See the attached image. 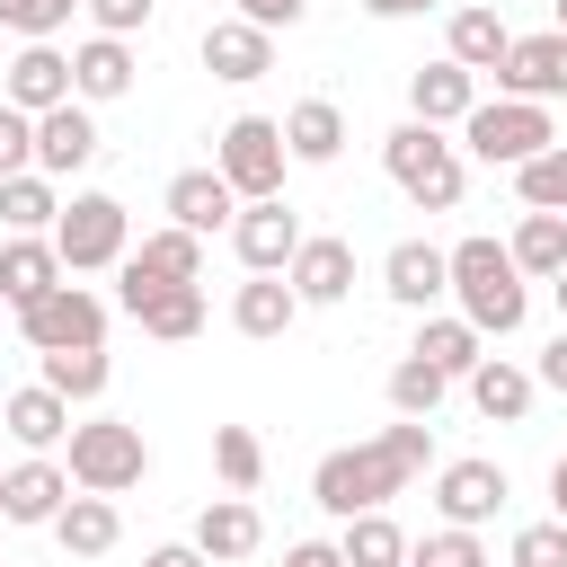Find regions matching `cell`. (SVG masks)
I'll return each mask as SVG.
<instances>
[{"label": "cell", "mask_w": 567, "mask_h": 567, "mask_svg": "<svg viewBox=\"0 0 567 567\" xmlns=\"http://www.w3.org/2000/svg\"><path fill=\"white\" fill-rule=\"evenodd\" d=\"M434 461V425L425 416H399V425H381L372 443H346V452H328L319 470H310V496H319V514H372V505H390V496H408V478Z\"/></svg>", "instance_id": "obj_1"}, {"label": "cell", "mask_w": 567, "mask_h": 567, "mask_svg": "<svg viewBox=\"0 0 567 567\" xmlns=\"http://www.w3.org/2000/svg\"><path fill=\"white\" fill-rule=\"evenodd\" d=\"M452 301H461V319L478 328V337H514L523 319H532V275L514 266V248L505 239H461L452 248Z\"/></svg>", "instance_id": "obj_2"}, {"label": "cell", "mask_w": 567, "mask_h": 567, "mask_svg": "<svg viewBox=\"0 0 567 567\" xmlns=\"http://www.w3.org/2000/svg\"><path fill=\"white\" fill-rule=\"evenodd\" d=\"M381 168H390V186H399L416 213H452V204H461V186H470L461 142H443V124H416V115L381 142Z\"/></svg>", "instance_id": "obj_3"}, {"label": "cell", "mask_w": 567, "mask_h": 567, "mask_svg": "<svg viewBox=\"0 0 567 567\" xmlns=\"http://www.w3.org/2000/svg\"><path fill=\"white\" fill-rule=\"evenodd\" d=\"M558 142V124H549V106L540 97H478L470 106V124H461V151L470 159H487V168H523V159H540Z\"/></svg>", "instance_id": "obj_4"}, {"label": "cell", "mask_w": 567, "mask_h": 567, "mask_svg": "<svg viewBox=\"0 0 567 567\" xmlns=\"http://www.w3.org/2000/svg\"><path fill=\"white\" fill-rule=\"evenodd\" d=\"M71 487H89V496H124V487H142L151 478V443H142V425H124V416H89V425H71Z\"/></svg>", "instance_id": "obj_5"}, {"label": "cell", "mask_w": 567, "mask_h": 567, "mask_svg": "<svg viewBox=\"0 0 567 567\" xmlns=\"http://www.w3.org/2000/svg\"><path fill=\"white\" fill-rule=\"evenodd\" d=\"M213 168L239 186V204H257V195H284L292 142H284V124H275V115H230V124H221V142H213Z\"/></svg>", "instance_id": "obj_6"}, {"label": "cell", "mask_w": 567, "mask_h": 567, "mask_svg": "<svg viewBox=\"0 0 567 567\" xmlns=\"http://www.w3.org/2000/svg\"><path fill=\"white\" fill-rule=\"evenodd\" d=\"M159 284H204V230L168 221V230H142V248H124V266H115V301L142 310Z\"/></svg>", "instance_id": "obj_7"}, {"label": "cell", "mask_w": 567, "mask_h": 567, "mask_svg": "<svg viewBox=\"0 0 567 567\" xmlns=\"http://www.w3.org/2000/svg\"><path fill=\"white\" fill-rule=\"evenodd\" d=\"M53 248H62V266H71V275L124 266V248H133V230H124V204H115V195H62Z\"/></svg>", "instance_id": "obj_8"}, {"label": "cell", "mask_w": 567, "mask_h": 567, "mask_svg": "<svg viewBox=\"0 0 567 567\" xmlns=\"http://www.w3.org/2000/svg\"><path fill=\"white\" fill-rule=\"evenodd\" d=\"M18 337H27L35 354H53V346H106V301H97L89 284H53L44 301L18 310Z\"/></svg>", "instance_id": "obj_9"}, {"label": "cell", "mask_w": 567, "mask_h": 567, "mask_svg": "<svg viewBox=\"0 0 567 567\" xmlns=\"http://www.w3.org/2000/svg\"><path fill=\"white\" fill-rule=\"evenodd\" d=\"M301 239H310V230H301V213H292L284 195H257V204H239V221H230V248H239L248 275H284Z\"/></svg>", "instance_id": "obj_10"}, {"label": "cell", "mask_w": 567, "mask_h": 567, "mask_svg": "<svg viewBox=\"0 0 567 567\" xmlns=\"http://www.w3.org/2000/svg\"><path fill=\"white\" fill-rule=\"evenodd\" d=\"M505 496H514V487H505V470H496V461H443V470H434V514H443V523H461V532L496 523V514H505Z\"/></svg>", "instance_id": "obj_11"}, {"label": "cell", "mask_w": 567, "mask_h": 567, "mask_svg": "<svg viewBox=\"0 0 567 567\" xmlns=\"http://www.w3.org/2000/svg\"><path fill=\"white\" fill-rule=\"evenodd\" d=\"M53 284H71V266H62L53 230H9V239H0V301H9V310H27V301H44Z\"/></svg>", "instance_id": "obj_12"}, {"label": "cell", "mask_w": 567, "mask_h": 567, "mask_svg": "<svg viewBox=\"0 0 567 567\" xmlns=\"http://www.w3.org/2000/svg\"><path fill=\"white\" fill-rule=\"evenodd\" d=\"M496 89H505V97H540V106H558V97H567V35H558V27L514 35V53L496 62Z\"/></svg>", "instance_id": "obj_13"}, {"label": "cell", "mask_w": 567, "mask_h": 567, "mask_svg": "<svg viewBox=\"0 0 567 567\" xmlns=\"http://www.w3.org/2000/svg\"><path fill=\"white\" fill-rule=\"evenodd\" d=\"M292 292H301V310H328V301H346L354 292V239H337V230H310L301 248H292Z\"/></svg>", "instance_id": "obj_14"}, {"label": "cell", "mask_w": 567, "mask_h": 567, "mask_svg": "<svg viewBox=\"0 0 567 567\" xmlns=\"http://www.w3.org/2000/svg\"><path fill=\"white\" fill-rule=\"evenodd\" d=\"M381 292H390L399 310H434V301L452 292V248H434V239H399V248L381 257Z\"/></svg>", "instance_id": "obj_15"}, {"label": "cell", "mask_w": 567, "mask_h": 567, "mask_svg": "<svg viewBox=\"0 0 567 567\" xmlns=\"http://www.w3.org/2000/svg\"><path fill=\"white\" fill-rule=\"evenodd\" d=\"M62 505H71V470L44 461V452H27V461L0 478V523H44V532H53Z\"/></svg>", "instance_id": "obj_16"}, {"label": "cell", "mask_w": 567, "mask_h": 567, "mask_svg": "<svg viewBox=\"0 0 567 567\" xmlns=\"http://www.w3.org/2000/svg\"><path fill=\"white\" fill-rule=\"evenodd\" d=\"M204 71L230 80V89H248V80L275 71V35L248 27V18H213V27H204Z\"/></svg>", "instance_id": "obj_17"}, {"label": "cell", "mask_w": 567, "mask_h": 567, "mask_svg": "<svg viewBox=\"0 0 567 567\" xmlns=\"http://www.w3.org/2000/svg\"><path fill=\"white\" fill-rule=\"evenodd\" d=\"M470 106H478V71L470 62H425V71H408V115L416 124H470Z\"/></svg>", "instance_id": "obj_18"}, {"label": "cell", "mask_w": 567, "mask_h": 567, "mask_svg": "<svg viewBox=\"0 0 567 567\" xmlns=\"http://www.w3.org/2000/svg\"><path fill=\"white\" fill-rule=\"evenodd\" d=\"M89 159H97V124H89V106H80V97L44 106V115H35V168H44V177H80Z\"/></svg>", "instance_id": "obj_19"}, {"label": "cell", "mask_w": 567, "mask_h": 567, "mask_svg": "<svg viewBox=\"0 0 567 567\" xmlns=\"http://www.w3.org/2000/svg\"><path fill=\"white\" fill-rule=\"evenodd\" d=\"M133 35H89V44H71V97L80 106H106V97H124L133 89Z\"/></svg>", "instance_id": "obj_20"}, {"label": "cell", "mask_w": 567, "mask_h": 567, "mask_svg": "<svg viewBox=\"0 0 567 567\" xmlns=\"http://www.w3.org/2000/svg\"><path fill=\"white\" fill-rule=\"evenodd\" d=\"M0 97H9V106H27V115L62 106V97H71V53H53V35H35V44L0 71Z\"/></svg>", "instance_id": "obj_21"}, {"label": "cell", "mask_w": 567, "mask_h": 567, "mask_svg": "<svg viewBox=\"0 0 567 567\" xmlns=\"http://www.w3.org/2000/svg\"><path fill=\"white\" fill-rule=\"evenodd\" d=\"M168 221H186V230H230V221H239V186H230L221 168H177V177H168Z\"/></svg>", "instance_id": "obj_22"}, {"label": "cell", "mask_w": 567, "mask_h": 567, "mask_svg": "<svg viewBox=\"0 0 567 567\" xmlns=\"http://www.w3.org/2000/svg\"><path fill=\"white\" fill-rule=\"evenodd\" d=\"M0 425H9L27 452H53V443H71V399H62L53 381H27V390L0 399Z\"/></svg>", "instance_id": "obj_23"}, {"label": "cell", "mask_w": 567, "mask_h": 567, "mask_svg": "<svg viewBox=\"0 0 567 567\" xmlns=\"http://www.w3.org/2000/svg\"><path fill=\"white\" fill-rule=\"evenodd\" d=\"M257 540H266V514H257L248 496H213V505L195 514V549L221 558V567H230V558H257Z\"/></svg>", "instance_id": "obj_24"}, {"label": "cell", "mask_w": 567, "mask_h": 567, "mask_svg": "<svg viewBox=\"0 0 567 567\" xmlns=\"http://www.w3.org/2000/svg\"><path fill=\"white\" fill-rule=\"evenodd\" d=\"M292 319H301L292 275H248V284H239V301H230V328H239V337H257V346H266V337H284Z\"/></svg>", "instance_id": "obj_25"}, {"label": "cell", "mask_w": 567, "mask_h": 567, "mask_svg": "<svg viewBox=\"0 0 567 567\" xmlns=\"http://www.w3.org/2000/svg\"><path fill=\"white\" fill-rule=\"evenodd\" d=\"M443 53H452V62H470L478 80H496V62L514 53V27H505L496 9H452V27H443Z\"/></svg>", "instance_id": "obj_26"}, {"label": "cell", "mask_w": 567, "mask_h": 567, "mask_svg": "<svg viewBox=\"0 0 567 567\" xmlns=\"http://www.w3.org/2000/svg\"><path fill=\"white\" fill-rule=\"evenodd\" d=\"M532 390H540V372H523V363H505V354H487V363L470 372V399H478L487 425H523V416H532Z\"/></svg>", "instance_id": "obj_27"}, {"label": "cell", "mask_w": 567, "mask_h": 567, "mask_svg": "<svg viewBox=\"0 0 567 567\" xmlns=\"http://www.w3.org/2000/svg\"><path fill=\"white\" fill-rule=\"evenodd\" d=\"M53 540H62L71 558H106V549L124 540V514H115V496H89V487H80V496L53 514Z\"/></svg>", "instance_id": "obj_28"}, {"label": "cell", "mask_w": 567, "mask_h": 567, "mask_svg": "<svg viewBox=\"0 0 567 567\" xmlns=\"http://www.w3.org/2000/svg\"><path fill=\"white\" fill-rule=\"evenodd\" d=\"M284 142H292L301 168H328V159L346 151V106H337V97H301V106L284 115Z\"/></svg>", "instance_id": "obj_29"}, {"label": "cell", "mask_w": 567, "mask_h": 567, "mask_svg": "<svg viewBox=\"0 0 567 567\" xmlns=\"http://www.w3.org/2000/svg\"><path fill=\"white\" fill-rule=\"evenodd\" d=\"M142 337H159V346H186L195 328H204V284H159L142 310H124Z\"/></svg>", "instance_id": "obj_30"}, {"label": "cell", "mask_w": 567, "mask_h": 567, "mask_svg": "<svg viewBox=\"0 0 567 567\" xmlns=\"http://www.w3.org/2000/svg\"><path fill=\"white\" fill-rule=\"evenodd\" d=\"M0 221H9V230H53V221H62V177H44V168L0 177Z\"/></svg>", "instance_id": "obj_31"}, {"label": "cell", "mask_w": 567, "mask_h": 567, "mask_svg": "<svg viewBox=\"0 0 567 567\" xmlns=\"http://www.w3.org/2000/svg\"><path fill=\"white\" fill-rule=\"evenodd\" d=\"M408 354H425V363H434V372H452V381H470V372H478V363H487V337H478V328H470V319H425V328H416V346H408Z\"/></svg>", "instance_id": "obj_32"}, {"label": "cell", "mask_w": 567, "mask_h": 567, "mask_svg": "<svg viewBox=\"0 0 567 567\" xmlns=\"http://www.w3.org/2000/svg\"><path fill=\"white\" fill-rule=\"evenodd\" d=\"M505 248H514V266H523L532 284H549V275L567 266V213H532V204H523V221H514Z\"/></svg>", "instance_id": "obj_33"}, {"label": "cell", "mask_w": 567, "mask_h": 567, "mask_svg": "<svg viewBox=\"0 0 567 567\" xmlns=\"http://www.w3.org/2000/svg\"><path fill=\"white\" fill-rule=\"evenodd\" d=\"M35 363H44L35 381H53L62 399H106V381H115L106 346H53V354H35Z\"/></svg>", "instance_id": "obj_34"}, {"label": "cell", "mask_w": 567, "mask_h": 567, "mask_svg": "<svg viewBox=\"0 0 567 567\" xmlns=\"http://www.w3.org/2000/svg\"><path fill=\"white\" fill-rule=\"evenodd\" d=\"M346 567H408V532L390 523V505H372V514H346Z\"/></svg>", "instance_id": "obj_35"}, {"label": "cell", "mask_w": 567, "mask_h": 567, "mask_svg": "<svg viewBox=\"0 0 567 567\" xmlns=\"http://www.w3.org/2000/svg\"><path fill=\"white\" fill-rule=\"evenodd\" d=\"M443 390H452V372H434L425 354H399V363H390V408H399V416H434Z\"/></svg>", "instance_id": "obj_36"}, {"label": "cell", "mask_w": 567, "mask_h": 567, "mask_svg": "<svg viewBox=\"0 0 567 567\" xmlns=\"http://www.w3.org/2000/svg\"><path fill=\"white\" fill-rule=\"evenodd\" d=\"M213 470H221L230 496H248V487L266 478V443H257L248 425H213Z\"/></svg>", "instance_id": "obj_37"}, {"label": "cell", "mask_w": 567, "mask_h": 567, "mask_svg": "<svg viewBox=\"0 0 567 567\" xmlns=\"http://www.w3.org/2000/svg\"><path fill=\"white\" fill-rule=\"evenodd\" d=\"M514 195H523L532 213H567V142H549L540 159H523V168H514Z\"/></svg>", "instance_id": "obj_38"}, {"label": "cell", "mask_w": 567, "mask_h": 567, "mask_svg": "<svg viewBox=\"0 0 567 567\" xmlns=\"http://www.w3.org/2000/svg\"><path fill=\"white\" fill-rule=\"evenodd\" d=\"M408 567H487V549H478V532H461V523H443V532H425V540H408Z\"/></svg>", "instance_id": "obj_39"}, {"label": "cell", "mask_w": 567, "mask_h": 567, "mask_svg": "<svg viewBox=\"0 0 567 567\" xmlns=\"http://www.w3.org/2000/svg\"><path fill=\"white\" fill-rule=\"evenodd\" d=\"M71 9H80V0H0V27L35 44V35H62V27H71Z\"/></svg>", "instance_id": "obj_40"}, {"label": "cell", "mask_w": 567, "mask_h": 567, "mask_svg": "<svg viewBox=\"0 0 567 567\" xmlns=\"http://www.w3.org/2000/svg\"><path fill=\"white\" fill-rule=\"evenodd\" d=\"M505 567H567V523H558V514H549V523H523Z\"/></svg>", "instance_id": "obj_41"}, {"label": "cell", "mask_w": 567, "mask_h": 567, "mask_svg": "<svg viewBox=\"0 0 567 567\" xmlns=\"http://www.w3.org/2000/svg\"><path fill=\"white\" fill-rule=\"evenodd\" d=\"M18 168H35V115L0 97V177H18Z\"/></svg>", "instance_id": "obj_42"}, {"label": "cell", "mask_w": 567, "mask_h": 567, "mask_svg": "<svg viewBox=\"0 0 567 567\" xmlns=\"http://www.w3.org/2000/svg\"><path fill=\"white\" fill-rule=\"evenodd\" d=\"M80 9H89V27H97V35H142L159 0H80Z\"/></svg>", "instance_id": "obj_43"}, {"label": "cell", "mask_w": 567, "mask_h": 567, "mask_svg": "<svg viewBox=\"0 0 567 567\" xmlns=\"http://www.w3.org/2000/svg\"><path fill=\"white\" fill-rule=\"evenodd\" d=\"M301 9H310V0H230V18H248V27H266V35H275V27H301Z\"/></svg>", "instance_id": "obj_44"}, {"label": "cell", "mask_w": 567, "mask_h": 567, "mask_svg": "<svg viewBox=\"0 0 567 567\" xmlns=\"http://www.w3.org/2000/svg\"><path fill=\"white\" fill-rule=\"evenodd\" d=\"M532 372H540V390H558V399H567V328L540 346V363H532Z\"/></svg>", "instance_id": "obj_45"}, {"label": "cell", "mask_w": 567, "mask_h": 567, "mask_svg": "<svg viewBox=\"0 0 567 567\" xmlns=\"http://www.w3.org/2000/svg\"><path fill=\"white\" fill-rule=\"evenodd\" d=\"M284 567H346V549H337V540H292Z\"/></svg>", "instance_id": "obj_46"}, {"label": "cell", "mask_w": 567, "mask_h": 567, "mask_svg": "<svg viewBox=\"0 0 567 567\" xmlns=\"http://www.w3.org/2000/svg\"><path fill=\"white\" fill-rule=\"evenodd\" d=\"M142 567H213V558H204V549H195V540H159V549H151V558H142Z\"/></svg>", "instance_id": "obj_47"}, {"label": "cell", "mask_w": 567, "mask_h": 567, "mask_svg": "<svg viewBox=\"0 0 567 567\" xmlns=\"http://www.w3.org/2000/svg\"><path fill=\"white\" fill-rule=\"evenodd\" d=\"M372 18H425V9H443V0H363Z\"/></svg>", "instance_id": "obj_48"}, {"label": "cell", "mask_w": 567, "mask_h": 567, "mask_svg": "<svg viewBox=\"0 0 567 567\" xmlns=\"http://www.w3.org/2000/svg\"><path fill=\"white\" fill-rule=\"evenodd\" d=\"M549 505H558V523H567V452H558V470H549Z\"/></svg>", "instance_id": "obj_49"}, {"label": "cell", "mask_w": 567, "mask_h": 567, "mask_svg": "<svg viewBox=\"0 0 567 567\" xmlns=\"http://www.w3.org/2000/svg\"><path fill=\"white\" fill-rule=\"evenodd\" d=\"M549 292H558V328H567V266H558V275H549Z\"/></svg>", "instance_id": "obj_50"}, {"label": "cell", "mask_w": 567, "mask_h": 567, "mask_svg": "<svg viewBox=\"0 0 567 567\" xmlns=\"http://www.w3.org/2000/svg\"><path fill=\"white\" fill-rule=\"evenodd\" d=\"M549 27H558V35H567V0H549Z\"/></svg>", "instance_id": "obj_51"}, {"label": "cell", "mask_w": 567, "mask_h": 567, "mask_svg": "<svg viewBox=\"0 0 567 567\" xmlns=\"http://www.w3.org/2000/svg\"><path fill=\"white\" fill-rule=\"evenodd\" d=\"M0 478H9V470H0Z\"/></svg>", "instance_id": "obj_52"}]
</instances>
